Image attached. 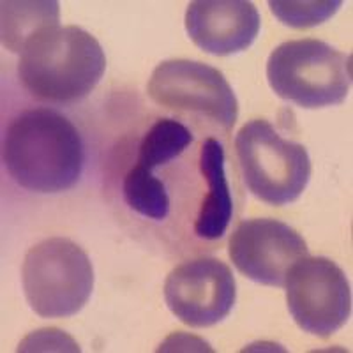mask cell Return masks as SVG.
<instances>
[{
	"instance_id": "cell-1",
	"label": "cell",
	"mask_w": 353,
	"mask_h": 353,
	"mask_svg": "<svg viewBox=\"0 0 353 353\" xmlns=\"http://www.w3.org/2000/svg\"><path fill=\"white\" fill-rule=\"evenodd\" d=\"M2 157L18 185L32 193L57 194L80 179L83 143L68 117L50 108H32L9 124Z\"/></svg>"
},
{
	"instance_id": "cell-2",
	"label": "cell",
	"mask_w": 353,
	"mask_h": 353,
	"mask_svg": "<svg viewBox=\"0 0 353 353\" xmlns=\"http://www.w3.org/2000/svg\"><path fill=\"white\" fill-rule=\"evenodd\" d=\"M105 69V52L92 34L77 25H59L25 46L18 61V78L36 99L69 105L92 92Z\"/></svg>"
},
{
	"instance_id": "cell-3",
	"label": "cell",
	"mask_w": 353,
	"mask_h": 353,
	"mask_svg": "<svg viewBox=\"0 0 353 353\" xmlns=\"http://www.w3.org/2000/svg\"><path fill=\"white\" fill-rule=\"evenodd\" d=\"M276 96L302 108L341 105L352 87V57L318 39L279 44L267 61Z\"/></svg>"
},
{
	"instance_id": "cell-4",
	"label": "cell",
	"mask_w": 353,
	"mask_h": 353,
	"mask_svg": "<svg viewBox=\"0 0 353 353\" xmlns=\"http://www.w3.org/2000/svg\"><path fill=\"white\" fill-rule=\"evenodd\" d=\"M21 283L28 305L41 318L74 316L92 295V261L69 239H46L25 254Z\"/></svg>"
},
{
	"instance_id": "cell-5",
	"label": "cell",
	"mask_w": 353,
	"mask_h": 353,
	"mask_svg": "<svg viewBox=\"0 0 353 353\" xmlns=\"http://www.w3.org/2000/svg\"><path fill=\"white\" fill-rule=\"evenodd\" d=\"M239 165L248 189L258 200L283 207L307 188L311 159L304 145L285 140L270 122L254 119L235 138Z\"/></svg>"
},
{
	"instance_id": "cell-6",
	"label": "cell",
	"mask_w": 353,
	"mask_h": 353,
	"mask_svg": "<svg viewBox=\"0 0 353 353\" xmlns=\"http://www.w3.org/2000/svg\"><path fill=\"white\" fill-rule=\"evenodd\" d=\"M285 288L290 314L304 332L329 337L348 321L352 290L345 272L329 258L299 260L286 276Z\"/></svg>"
},
{
	"instance_id": "cell-7",
	"label": "cell",
	"mask_w": 353,
	"mask_h": 353,
	"mask_svg": "<svg viewBox=\"0 0 353 353\" xmlns=\"http://www.w3.org/2000/svg\"><path fill=\"white\" fill-rule=\"evenodd\" d=\"M147 92L157 105L200 113L226 131L237 122L239 103L232 85L219 69L203 62H161L147 83Z\"/></svg>"
},
{
	"instance_id": "cell-8",
	"label": "cell",
	"mask_w": 353,
	"mask_h": 353,
	"mask_svg": "<svg viewBox=\"0 0 353 353\" xmlns=\"http://www.w3.org/2000/svg\"><path fill=\"white\" fill-rule=\"evenodd\" d=\"M237 285L232 269L217 258H198L176 265L165 283V301L182 323L212 327L232 313Z\"/></svg>"
},
{
	"instance_id": "cell-9",
	"label": "cell",
	"mask_w": 353,
	"mask_h": 353,
	"mask_svg": "<svg viewBox=\"0 0 353 353\" xmlns=\"http://www.w3.org/2000/svg\"><path fill=\"white\" fill-rule=\"evenodd\" d=\"M228 254L248 279L265 286H285L290 269L307 256V244L290 225L270 217L242 221L232 233Z\"/></svg>"
},
{
	"instance_id": "cell-10",
	"label": "cell",
	"mask_w": 353,
	"mask_h": 353,
	"mask_svg": "<svg viewBox=\"0 0 353 353\" xmlns=\"http://www.w3.org/2000/svg\"><path fill=\"white\" fill-rule=\"evenodd\" d=\"M260 27V12L245 0H194L185 11L189 37L210 55L244 52L254 43Z\"/></svg>"
},
{
	"instance_id": "cell-11",
	"label": "cell",
	"mask_w": 353,
	"mask_h": 353,
	"mask_svg": "<svg viewBox=\"0 0 353 353\" xmlns=\"http://www.w3.org/2000/svg\"><path fill=\"white\" fill-rule=\"evenodd\" d=\"M200 172L209 193L203 198L194 233L205 241H216L225 235L233 214V201L225 172V149L216 138H207L200 149Z\"/></svg>"
},
{
	"instance_id": "cell-12",
	"label": "cell",
	"mask_w": 353,
	"mask_h": 353,
	"mask_svg": "<svg viewBox=\"0 0 353 353\" xmlns=\"http://www.w3.org/2000/svg\"><path fill=\"white\" fill-rule=\"evenodd\" d=\"M61 11L55 0L37 2H2V44L12 53H20L30 41L48 28L59 27Z\"/></svg>"
},
{
	"instance_id": "cell-13",
	"label": "cell",
	"mask_w": 353,
	"mask_h": 353,
	"mask_svg": "<svg viewBox=\"0 0 353 353\" xmlns=\"http://www.w3.org/2000/svg\"><path fill=\"white\" fill-rule=\"evenodd\" d=\"M124 198L140 216L163 221L170 214V196L166 185L152 175V170L137 163L124 179Z\"/></svg>"
},
{
	"instance_id": "cell-14",
	"label": "cell",
	"mask_w": 353,
	"mask_h": 353,
	"mask_svg": "<svg viewBox=\"0 0 353 353\" xmlns=\"http://www.w3.org/2000/svg\"><path fill=\"white\" fill-rule=\"evenodd\" d=\"M191 141L193 134L184 124L173 119H159L141 140L138 163L149 170L166 165L181 156Z\"/></svg>"
},
{
	"instance_id": "cell-15",
	"label": "cell",
	"mask_w": 353,
	"mask_h": 353,
	"mask_svg": "<svg viewBox=\"0 0 353 353\" xmlns=\"http://www.w3.org/2000/svg\"><path fill=\"white\" fill-rule=\"evenodd\" d=\"M270 11L274 17L281 21L283 25H288L293 28H309L316 25L325 23L327 20L339 11L343 6L341 0H327V2H283V0H270Z\"/></svg>"
},
{
	"instance_id": "cell-16",
	"label": "cell",
	"mask_w": 353,
	"mask_h": 353,
	"mask_svg": "<svg viewBox=\"0 0 353 353\" xmlns=\"http://www.w3.org/2000/svg\"><path fill=\"white\" fill-rule=\"evenodd\" d=\"M52 346H57L59 350L80 352V348L71 337L57 329H44L36 334H30L28 337H25V341L21 343L18 352H39V350H52Z\"/></svg>"
}]
</instances>
